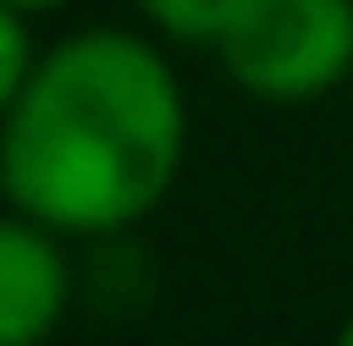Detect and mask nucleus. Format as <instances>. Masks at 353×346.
Instances as JSON below:
<instances>
[{
	"label": "nucleus",
	"instance_id": "obj_1",
	"mask_svg": "<svg viewBox=\"0 0 353 346\" xmlns=\"http://www.w3.org/2000/svg\"><path fill=\"white\" fill-rule=\"evenodd\" d=\"M183 143L190 116L163 48L123 28H82L41 48L0 123V197L61 245H102L176 190Z\"/></svg>",
	"mask_w": 353,
	"mask_h": 346
},
{
	"label": "nucleus",
	"instance_id": "obj_5",
	"mask_svg": "<svg viewBox=\"0 0 353 346\" xmlns=\"http://www.w3.org/2000/svg\"><path fill=\"white\" fill-rule=\"evenodd\" d=\"M34 61H41V48L28 34V14H14V7H0V123L14 116V102H21V88L34 75Z\"/></svg>",
	"mask_w": 353,
	"mask_h": 346
},
{
	"label": "nucleus",
	"instance_id": "obj_7",
	"mask_svg": "<svg viewBox=\"0 0 353 346\" xmlns=\"http://www.w3.org/2000/svg\"><path fill=\"white\" fill-rule=\"evenodd\" d=\"M333 346H353V312H347V326H340V340H333Z\"/></svg>",
	"mask_w": 353,
	"mask_h": 346
},
{
	"label": "nucleus",
	"instance_id": "obj_2",
	"mask_svg": "<svg viewBox=\"0 0 353 346\" xmlns=\"http://www.w3.org/2000/svg\"><path fill=\"white\" fill-rule=\"evenodd\" d=\"M218 61L259 102H319L353 75V0H245Z\"/></svg>",
	"mask_w": 353,
	"mask_h": 346
},
{
	"label": "nucleus",
	"instance_id": "obj_3",
	"mask_svg": "<svg viewBox=\"0 0 353 346\" xmlns=\"http://www.w3.org/2000/svg\"><path fill=\"white\" fill-rule=\"evenodd\" d=\"M75 305L68 245L34 217L0 211V346H48Z\"/></svg>",
	"mask_w": 353,
	"mask_h": 346
},
{
	"label": "nucleus",
	"instance_id": "obj_6",
	"mask_svg": "<svg viewBox=\"0 0 353 346\" xmlns=\"http://www.w3.org/2000/svg\"><path fill=\"white\" fill-rule=\"evenodd\" d=\"M0 7H14V14H54V7H68V0H0Z\"/></svg>",
	"mask_w": 353,
	"mask_h": 346
},
{
	"label": "nucleus",
	"instance_id": "obj_4",
	"mask_svg": "<svg viewBox=\"0 0 353 346\" xmlns=\"http://www.w3.org/2000/svg\"><path fill=\"white\" fill-rule=\"evenodd\" d=\"M136 7L163 41H183V48H218L231 34V21L245 14V0H136Z\"/></svg>",
	"mask_w": 353,
	"mask_h": 346
}]
</instances>
